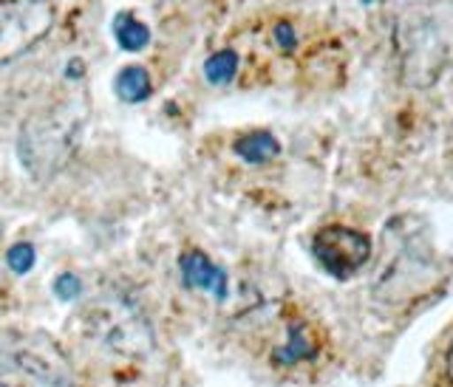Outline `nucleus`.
Returning a JSON list of instances; mask_svg holds the SVG:
<instances>
[{
    "label": "nucleus",
    "instance_id": "2",
    "mask_svg": "<svg viewBox=\"0 0 453 387\" xmlns=\"http://www.w3.org/2000/svg\"><path fill=\"white\" fill-rule=\"evenodd\" d=\"M80 328L96 345L119 356H145L153 351V328L136 303L122 294H99L77 314Z\"/></svg>",
    "mask_w": 453,
    "mask_h": 387
},
{
    "label": "nucleus",
    "instance_id": "9",
    "mask_svg": "<svg viewBox=\"0 0 453 387\" xmlns=\"http://www.w3.org/2000/svg\"><path fill=\"white\" fill-rule=\"evenodd\" d=\"M306 356H311V345H309V339L303 337V328L301 325H292V331H289V342H287V348H280L275 353V360L278 362H297V360H306Z\"/></svg>",
    "mask_w": 453,
    "mask_h": 387
},
{
    "label": "nucleus",
    "instance_id": "5",
    "mask_svg": "<svg viewBox=\"0 0 453 387\" xmlns=\"http://www.w3.org/2000/svg\"><path fill=\"white\" fill-rule=\"evenodd\" d=\"M235 153L250 164H264L269 159H275L280 153V145L273 133H250L235 141Z\"/></svg>",
    "mask_w": 453,
    "mask_h": 387
},
{
    "label": "nucleus",
    "instance_id": "10",
    "mask_svg": "<svg viewBox=\"0 0 453 387\" xmlns=\"http://www.w3.org/2000/svg\"><path fill=\"white\" fill-rule=\"evenodd\" d=\"M6 261H9V269L14 271V275H26V271H32V266L37 261L35 247L32 243H18V247L9 249Z\"/></svg>",
    "mask_w": 453,
    "mask_h": 387
},
{
    "label": "nucleus",
    "instance_id": "7",
    "mask_svg": "<svg viewBox=\"0 0 453 387\" xmlns=\"http://www.w3.org/2000/svg\"><path fill=\"white\" fill-rule=\"evenodd\" d=\"M113 32H117V40L125 51H142L150 42L148 26H142L134 14H125V11L113 20Z\"/></svg>",
    "mask_w": 453,
    "mask_h": 387
},
{
    "label": "nucleus",
    "instance_id": "1",
    "mask_svg": "<svg viewBox=\"0 0 453 387\" xmlns=\"http://www.w3.org/2000/svg\"><path fill=\"white\" fill-rule=\"evenodd\" d=\"M0 387H74V368L46 334L0 331Z\"/></svg>",
    "mask_w": 453,
    "mask_h": 387
},
{
    "label": "nucleus",
    "instance_id": "3",
    "mask_svg": "<svg viewBox=\"0 0 453 387\" xmlns=\"http://www.w3.org/2000/svg\"><path fill=\"white\" fill-rule=\"evenodd\" d=\"M311 252L332 277L349 280L372 257V238L349 226H323L311 238Z\"/></svg>",
    "mask_w": 453,
    "mask_h": 387
},
{
    "label": "nucleus",
    "instance_id": "11",
    "mask_svg": "<svg viewBox=\"0 0 453 387\" xmlns=\"http://www.w3.org/2000/svg\"><path fill=\"white\" fill-rule=\"evenodd\" d=\"M54 294L60 297V300H77L80 294H82V283H80V277L77 275H60L54 280Z\"/></svg>",
    "mask_w": 453,
    "mask_h": 387
},
{
    "label": "nucleus",
    "instance_id": "8",
    "mask_svg": "<svg viewBox=\"0 0 453 387\" xmlns=\"http://www.w3.org/2000/svg\"><path fill=\"white\" fill-rule=\"evenodd\" d=\"M238 71V54L233 49H224V51H216L204 63V77L207 82L212 85H226Z\"/></svg>",
    "mask_w": 453,
    "mask_h": 387
},
{
    "label": "nucleus",
    "instance_id": "13",
    "mask_svg": "<svg viewBox=\"0 0 453 387\" xmlns=\"http://www.w3.org/2000/svg\"><path fill=\"white\" fill-rule=\"evenodd\" d=\"M448 379L453 382V345H450V351H448Z\"/></svg>",
    "mask_w": 453,
    "mask_h": 387
},
{
    "label": "nucleus",
    "instance_id": "12",
    "mask_svg": "<svg viewBox=\"0 0 453 387\" xmlns=\"http://www.w3.org/2000/svg\"><path fill=\"white\" fill-rule=\"evenodd\" d=\"M275 37H278V42H280L283 49H292L295 46V32H292V26H287V23H280L275 28Z\"/></svg>",
    "mask_w": 453,
    "mask_h": 387
},
{
    "label": "nucleus",
    "instance_id": "4",
    "mask_svg": "<svg viewBox=\"0 0 453 387\" xmlns=\"http://www.w3.org/2000/svg\"><path fill=\"white\" fill-rule=\"evenodd\" d=\"M181 277L190 289H207L216 300H226V275L224 269L210 261L204 252H184L179 257Z\"/></svg>",
    "mask_w": 453,
    "mask_h": 387
},
{
    "label": "nucleus",
    "instance_id": "6",
    "mask_svg": "<svg viewBox=\"0 0 453 387\" xmlns=\"http://www.w3.org/2000/svg\"><path fill=\"white\" fill-rule=\"evenodd\" d=\"M113 91L119 94V99L125 102H145L150 96V77L145 68L131 65V68H122L117 82H113Z\"/></svg>",
    "mask_w": 453,
    "mask_h": 387
}]
</instances>
